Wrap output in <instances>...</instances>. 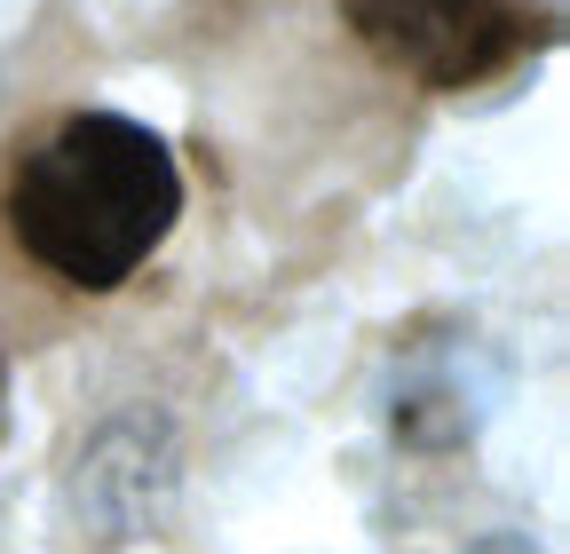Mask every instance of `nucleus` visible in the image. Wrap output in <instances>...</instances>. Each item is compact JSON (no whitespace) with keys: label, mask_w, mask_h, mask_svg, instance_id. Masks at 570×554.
<instances>
[{"label":"nucleus","mask_w":570,"mask_h":554,"mask_svg":"<svg viewBox=\"0 0 570 554\" xmlns=\"http://www.w3.org/2000/svg\"><path fill=\"white\" fill-rule=\"evenodd\" d=\"M183 215V167L127 111H71L9 175L17 246L80 294H111Z\"/></svg>","instance_id":"nucleus-1"},{"label":"nucleus","mask_w":570,"mask_h":554,"mask_svg":"<svg viewBox=\"0 0 570 554\" xmlns=\"http://www.w3.org/2000/svg\"><path fill=\"white\" fill-rule=\"evenodd\" d=\"M468 554H539V546H531L523 531H483V538H475Z\"/></svg>","instance_id":"nucleus-3"},{"label":"nucleus","mask_w":570,"mask_h":554,"mask_svg":"<svg viewBox=\"0 0 570 554\" xmlns=\"http://www.w3.org/2000/svg\"><path fill=\"white\" fill-rule=\"evenodd\" d=\"M356 40L420 88H483L539 40L523 0H341Z\"/></svg>","instance_id":"nucleus-2"},{"label":"nucleus","mask_w":570,"mask_h":554,"mask_svg":"<svg viewBox=\"0 0 570 554\" xmlns=\"http://www.w3.org/2000/svg\"><path fill=\"white\" fill-rule=\"evenodd\" d=\"M0 428H9V373H0Z\"/></svg>","instance_id":"nucleus-4"}]
</instances>
